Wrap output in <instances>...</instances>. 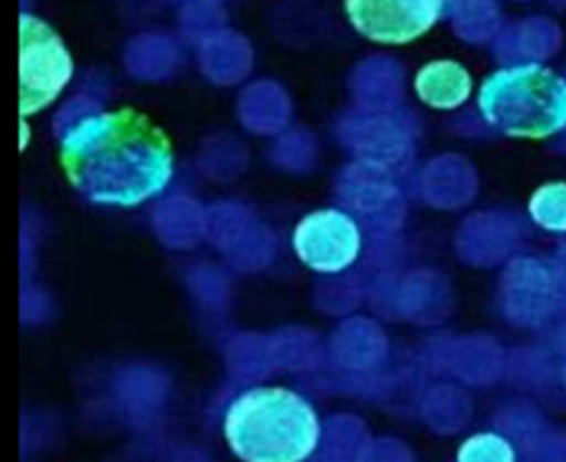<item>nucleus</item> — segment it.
<instances>
[{
	"label": "nucleus",
	"instance_id": "obj_9",
	"mask_svg": "<svg viewBox=\"0 0 566 462\" xmlns=\"http://www.w3.org/2000/svg\"><path fill=\"white\" fill-rule=\"evenodd\" d=\"M458 462H515V451L506 438L486 431L460 444Z\"/></svg>",
	"mask_w": 566,
	"mask_h": 462
},
{
	"label": "nucleus",
	"instance_id": "obj_3",
	"mask_svg": "<svg viewBox=\"0 0 566 462\" xmlns=\"http://www.w3.org/2000/svg\"><path fill=\"white\" fill-rule=\"evenodd\" d=\"M478 106L509 137L546 139L566 128V80L539 62L506 66L484 80Z\"/></svg>",
	"mask_w": 566,
	"mask_h": 462
},
{
	"label": "nucleus",
	"instance_id": "obj_4",
	"mask_svg": "<svg viewBox=\"0 0 566 462\" xmlns=\"http://www.w3.org/2000/svg\"><path fill=\"white\" fill-rule=\"evenodd\" d=\"M73 75V60L60 35L40 18L20 15V113L49 106Z\"/></svg>",
	"mask_w": 566,
	"mask_h": 462
},
{
	"label": "nucleus",
	"instance_id": "obj_8",
	"mask_svg": "<svg viewBox=\"0 0 566 462\" xmlns=\"http://www.w3.org/2000/svg\"><path fill=\"white\" fill-rule=\"evenodd\" d=\"M528 212L544 230L566 232V181L542 183L528 199Z\"/></svg>",
	"mask_w": 566,
	"mask_h": 462
},
{
	"label": "nucleus",
	"instance_id": "obj_6",
	"mask_svg": "<svg viewBox=\"0 0 566 462\" xmlns=\"http://www.w3.org/2000/svg\"><path fill=\"white\" fill-rule=\"evenodd\" d=\"M444 0H345L354 29L382 44H405L429 31Z\"/></svg>",
	"mask_w": 566,
	"mask_h": 462
},
{
	"label": "nucleus",
	"instance_id": "obj_2",
	"mask_svg": "<svg viewBox=\"0 0 566 462\" xmlns=\"http://www.w3.org/2000/svg\"><path fill=\"white\" fill-rule=\"evenodd\" d=\"M223 435L243 462H303L318 444L321 424L296 391L254 387L228 407Z\"/></svg>",
	"mask_w": 566,
	"mask_h": 462
},
{
	"label": "nucleus",
	"instance_id": "obj_5",
	"mask_svg": "<svg viewBox=\"0 0 566 462\" xmlns=\"http://www.w3.org/2000/svg\"><path fill=\"white\" fill-rule=\"evenodd\" d=\"M296 256L316 272H340L360 252V232L340 210H316L298 221L292 237Z\"/></svg>",
	"mask_w": 566,
	"mask_h": 462
},
{
	"label": "nucleus",
	"instance_id": "obj_7",
	"mask_svg": "<svg viewBox=\"0 0 566 462\" xmlns=\"http://www.w3.org/2000/svg\"><path fill=\"white\" fill-rule=\"evenodd\" d=\"M416 93L433 108H455L471 93V75L458 62L436 60L418 71Z\"/></svg>",
	"mask_w": 566,
	"mask_h": 462
},
{
	"label": "nucleus",
	"instance_id": "obj_1",
	"mask_svg": "<svg viewBox=\"0 0 566 462\" xmlns=\"http://www.w3.org/2000/svg\"><path fill=\"white\" fill-rule=\"evenodd\" d=\"M60 164L69 183L102 206H137L172 177V144L135 108L93 113L62 137Z\"/></svg>",
	"mask_w": 566,
	"mask_h": 462
}]
</instances>
